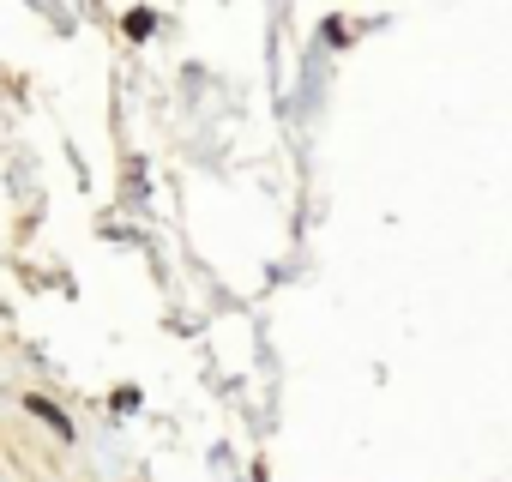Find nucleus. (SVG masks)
<instances>
[{
    "mask_svg": "<svg viewBox=\"0 0 512 482\" xmlns=\"http://www.w3.org/2000/svg\"><path fill=\"white\" fill-rule=\"evenodd\" d=\"M25 410H31V416H43V422H49V428H55L61 440H73V422H67V416H61V410L49 404V398H25Z\"/></svg>",
    "mask_w": 512,
    "mask_h": 482,
    "instance_id": "obj_1",
    "label": "nucleus"
},
{
    "mask_svg": "<svg viewBox=\"0 0 512 482\" xmlns=\"http://www.w3.org/2000/svg\"><path fill=\"white\" fill-rule=\"evenodd\" d=\"M151 25H157L151 13H133V19H127V37H151Z\"/></svg>",
    "mask_w": 512,
    "mask_h": 482,
    "instance_id": "obj_2",
    "label": "nucleus"
}]
</instances>
